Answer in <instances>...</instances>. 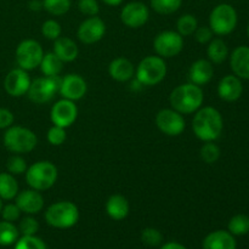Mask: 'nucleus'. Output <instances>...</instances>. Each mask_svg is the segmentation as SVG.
<instances>
[{
    "label": "nucleus",
    "mask_w": 249,
    "mask_h": 249,
    "mask_svg": "<svg viewBox=\"0 0 249 249\" xmlns=\"http://www.w3.org/2000/svg\"><path fill=\"white\" fill-rule=\"evenodd\" d=\"M220 147L214 141H209V142H204L203 146L199 150V156L201 160L207 164H214L220 158Z\"/></svg>",
    "instance_id": "33"
},
{
    "label": "nucleus",
    "mask_w": 249,
    "mask_h": 249,
    "mask_svg": "<svg viewBox=\"0 0 249 249\" xmlns=\"http://www.w3.org/2000/svg\"><path fill=\"white\" fill-rule=\"evenodd\" d=\"M39 230V223L33 216L27 215L19 221L18 231L22 236H36Z\"/></svg>",
    "instance_id": "38"
},
{
    "label": "nucleus",
    "mask_w": 249,
    "mask_h": 249,
    "mask_svg": "<svg viewBox=\"0 0 249 249\" xmlns=\"http://www.w3.org/2000/svg\"><path fill=\"white\" fill-rule=\"evenodd\" d=\"M224 129V119L220 112L212 106L201 107L195 112L192 119V130L203 142L215 141L220 138Z\"/></svg>",
    "instance_id": "1"
},
{
    "label": "nucleus",
    "mask_w": 249,
    "mask_h": 249,
    "mask_svg": "<svg viewBox=\"0 0 249 249\" xmlns=\"http://www.w3.org/2000/svg\"><path fill=\"white\" fill-rule=\"evenodd\" d=\"M16 62L19 68L24 71H33L40 66L44 56L43 46L34 39H26L21 41L16 49Z\"/></svg>",
    "instance_id": "9"
},
{
    "label": "nucleus",
    "mask_w": 249,
    "mask_h": 249,
    "mask_svg": "<svg viewBox=\"0 0 249 249\" xmlns=\"http://www.w3.org/2000/svg\"><path fill=\"white\" fill-rule=\"evenodd\" d=\"M28 7L31 11H40L43 10V0H31L28 2Z\"/></svg>",
    "instance_id": "44"
},
{
    "label": "nucleus",
    "mask_w": 249,
    "mask_h": 249,
    "mask_svg": "<svg viewBox=\"0 0 249 249\" xmlns=\"http://www.w3.org/2000/svg\"><path fill=\"white\" fill-rule=\"evenodd\" d=\"M141 241L148 247H158L163 242V235L155 228H146L141 231Z\"/></svg>",
    "instance_id": "34"
},
{
    "label": "nucleus",
    "mask_w": 249,
    "mask_h": 249,
    "mask_svg": "<svg viewBox=\"0 0 249 249\" xmlns=\"http://www.w3.org/2000/svg\"><path fill=\"white\" fill-rule=\"evenodd\" d=\"M235 236L226 230H216L208 233L202 243L203 249H236Z\"/></svg>",
    "instance_id": "22"
},
{
    "label": "nucleus",
    "mask_w": 249,
    "mask_h": 249,
    "mask_svg": "<svg viewBox=\"0 0 249 249\" xmlns=\"http://www.w3.org/2000/svg\"><path fill=\"white\" fill-rule=\"evenodd\" d=\"M78 9L83 15L88 17L97 16V14L100 12L97 0H78Z\"/></svg>",
    "instance_id": "40"
},
{
    "label": "nucleus",
    "mask_w": 249,
    "mask_h": 249,
    "mask_svg": "<svg viewBox=\"0 0 249 249\" xmlns=\"http://www.w3.org/2000/svg\"><path fill=\"white\" fill-rule=\"evenodd\" d=\"M156 125L167 136H179L186 128V122L181 113L173 108H163L156 116Z\"/></svg>",
    "instance_id": "11"
},
{
    "label": "nucleus",
    "mask_w": 249,
    "mask_h": 249,
    "mask_svg": "<svg viewBox=\"0 0 249 249\" xmlns=\"http://www.w3.org/2000/svg\"><path fill=\"white\" fill-rule=\"evenodd\" d=\"M197 27H198V21L195 15L185 14L180 16L177 21V32L181 36H194Z\"/></svg>",
    "instance_id": "29"
},
{
    "label": "nucleus",
    "mask_w": 249,
    "mask_h": 249,
    "mask_svg": "<svg viewBox=\"0 0 249 249\" xmlns=\"http://www.w3.org/2000/svg\"><path fill=\"white\" fill-rule=\"evenodd\" d=\"M108 74L116 82H129L135 75V66L128 58L117 57L108 65Z\"/></svg>",
    "instance_id": "21"
},
{
    "label": "nucleus",
    "mask_w": 249,
    "mask_h": 249,
    "mask_svg": "<svg viewBox=\"0 0 249 249\" xmlns=\"http://www.w3.org/2000/svg\"><path fill=\"white\" fill-rule=\"evenodd\" d=\"M44 218L51 228L66 230L73 228L78 223L79 209L73 202L60 201L48 207Z\"/></svg>",
    "instance_id": "3"
},
{
    "label": "nucleus",
    "mask_w": 249,
    "mask_h": 249,
    "mask_svg": "<svg viewBox=\"0 0 249 249\" xmlns=\"http://www.w3.org/2000/svg\"><path fill=\"white\" fill-rule=\"evenodd\" d=\"M48 141L50 145L53 146H61L67 139V133H66V129L62 126L53 125L48 131Z\"/></svg>",
    "instance_id": "39"
},
{
    "label": "nucleus",
    "mask_w": 249,
    "mask_h": 249,
    "mask_svg": "<svg viewBox=\"0 0 249 249\" xmlns=\"http://www.w3.org/2000/svg\"><path fill=\"white\" fill-rule=\"evenodd\" d=\"M15 117L10 109L0 107V129H7L14 124Z\"/></svg>",
    "instance_id": "43"
},
{
    "label": "nucleus",
    "mask_w": 249,
    "mask_h": 249,
    "mask_svg": "<svg viewBox=\"0 0 249 249\" xmlns=\"http://www.w3.org/2000/svg\"><path fill=\"white\" fill-rule=\"evenodd\" d=\"M207 56L213 65H221L229 57L228 44L220 38L212 39L207 46Z\"/></svg>",
    "instance_id": "25"
},
{
    "label": "nucleus",
    "mask_w": 249,
    "mask_h": 249,
    "mask_svg": "<svg viewBox=\"0 0 249 249\" xmlns=\"http://www.w3.org/2000/svg\"><path fill=\"white\" fill-rule=\"evenodd\" d=\"M105 33H106V24L99 16H91L85 18L79 24L77 31L78 39L87 45H91V44L101 40Z\"/></svg>",
    "instance_id": "14"
},
{
    "label": "nucleus",
    "mask_w": 249,
    "mask_h": 249,
    "mask_svg": "<svg viewBox=\"0 0 249 249\" xmlns=\"http://www.w3.org/2000/svg\"><path fill=\"white\" fill-rule=\"evenodd\" d=\"M204 94L201 87L194 83L178 85L169 95V104L173 109L181 114H192L203 105Z\"/></svg>",
    "instance_id": "2"
},
{
    "label": "nucleus",
    "mask_w": 249,
    "mask_h": 249,
    "mask_svg": "<svg viewBox=\"0 0 249 249\" xmlns=\"http://www.w3.org/2000/svg\"><path fill=\"white\" fill-rule=\"evenodd\" d=\"M22 212L19 211V208L17 207L16 203H9L6 206L2 207L1 209V216L5 221H10V223H14V221L18 220L19 216H21Z\"/></svg>",
    "instance_id": "41"
},
{
    "label": "nucleus",
    "mask_w": 249,
    "mask_h": 249,
    "mask_svg": "<svg viewBox=\"0 0 249 249\" xmlns=\"http://www.w3.org/2000/svg\"><path fill=\"white\" fill-rule=\"evenodd\" d=\"M19 231L14 223L10 221H0V246H11L15 245L18 240Z\"/></svg>",
    "instance_id": "30"
},
{
    "label": "nucleus",
    "mask_w": 249,
    "mask_h": 249,
    "mask_svg": "<svg viewBox=\"0 0 249 249\" xmlns=\"http://www.w3.org/2000/svg\"><path fill=\"white\" fill-rule=\"evenodd\" d=\"M153 49L162 58L175 57L184 49V36L175 31H163L156 36Z\"/></svg>",
    "instance_id": "10"
},
{
    "label": "nucleus",
    "mask_w": 249,
    "mask_h": 249,
    "mask_svg": "<svg viewBox=\"0 0 249 249\" xmlns=\"http://www.w3.org/2000/svg\"><path fill=\"white\" fill-rule=\"evenodd\" d=\"M78 117V107L74 101L67 99H61L51 107L50 119L53 125L62 126L67 129L70 128Z\"/></svg>",
    "instance_id": "13"
},
{
    "label": "nucleus",
    "mask_w": 249,
    "mask_h": 249,
    "mask_svg": "<svg viewBox=\"0 0 249 249\" xmlns=\"http://www.w3.org/2000/svg\"><path fill=\"white\" fill-rule=\"evenodd\" d=\"M58 177L56 165L50 160H39L26 170V181L31 189L46 191L55 185Z\"/></svg>",
    "instance_id": "4"
},
{
    "label": "nucleus",
    "mask_w": 249,
    "mask_h": 249,
    "mask_svg": "<svg viewBox=\"0 0 249 249\" xmlns=\"http://www.w3.org/2000/svg\"><path fill=\"white\" fill-rule=\"evenodd\" d=\"M150 18V10L143 2L130 1L121 11V21L128 28L138 29L145 26Z\"/></svg>",
    "instance_id": "12"
},
{
    "label": "nucleus",
    "mask_w": 249,
    "mask_h": 249,
    "mask_svg": "<svg viewBox=\"0 0 249 249\" xmlns=\"http://www.w3.org/2000/svg\"><path fill=\"white\" fill-rule=\"evenodd\" d=\"M160 249H187V248L179 242H168V243H164L163 246H160Z\"/></svg>",
    "instance_id": "45"
},
{
    "label": "nucleus",
    "mask_w": 249,
    "mask_h": 249,
    "mask_svg": "<svg viewBox=\"0 0 249 249\" xmlns=\"http://www.w3.org/2000/svg\"><path fill=\"white\" fill-rule=\"evenodd\" d=\"M61 77H39L32 80L27 95L28 99L36 105H44L50 102L58 92Z\"/></svg>",
    "instance_id": "8"
},
{
    "label": "nucleus",
    "mask_w": 249,
    "mask_h": 249,
    "mask_svg": "<svg viewBox=\"0 0 249 249\" xmlns=\"http://www.w3.org/2000/svg\"><path fill=\"white\" fill-rule=\"evenodd\" d=\"M2 207H4V204H2V199L0 198V213H1V209H2Z\"/></svg>",
    "instance_id": "47"
},
{
    "label": "nucleus",
    "mask_w": 249,
    "mask_h": 249,
    "mask_svg": "<svg viewBox=\"0 0 249 249\" xmlns=\"http://www.w3.org/2000/svg\"><path fill=\"white\" fill-rule=\"evenodd\" d=\"M101 1L108 6H119L123 2V0H101Z\"/></svg>",
    "instance_id": "46"
},
{
    "label": "nucleus",
    "mask_w": 249,
    "mask_h": 249,
    "mask_svg": "<svg viewBox=\"0 0 249 249\" xmlns=\"http://www.w3.org/2000/svg\"><path fill=\"white\" fill-rule=\"evenodd\" d=\"M106 213L112 220H124L129 215L130 206H129L128 199L122 195H112L108 197L106 202Z\"/></svg>",
    "instance_id": "24"
},
{
    "label": "nucleus",
    "mask_w": 249,
    "mask_h": 249,
    "mask_svg": "<svg viewBox=\"0 0 249 249\" xmlns=\"http://www.w3.org/2000/svg\"><path fill=\"white\" fill-rule=\"evenodd\" d=\"M53 53L65 62H73L77 60L78 53H79V49L75 44L74 40H72L68 36H60L56 40H53Z\"/></svg>",
    "instance_id": "23"
},
{
    "label": "nucleus",
    "mask_w": 249,
    "mask_h": 249,
    "mask_svg": "<svg viewBox=\"0 0 249 249\" xmlns=\"http://www.w3.org/2000/svg\"><path fill=\"white\" fill-rule=\"evenodd\" d=\"M72 6V0H43V9L53 16L67 14Z\"/></svg>",
    "instance_id": "32"
},
{
    "label": "nucleus",
    "mask_w": 249,
    "mask_h": 249,
    "mask_svg": "<svg viewBox=\"0 0 249 249\" xmlns=\"http://www.w3.org/2000/svg\"><path fill=\"white\" fill-rule=\"evenodd\" d=\"M15 203L17 204L22 213L27 215H34L43 211L44 197L40 191H36L34 189L23 190L15 197Z\"/></svg>",
    "instance_id": "17"
},
{
    "label": "nucleus",
    "mask_w": 249,
    "mask_h": 249,
    "mask_svg": "<svg viewBox=\"0 0 249 249\" xmlns=\"http://www.w3.org/2000/svg\"><path fill=\"white\" fill-rule=\"evenodd\" d=\"M194 36L198 44H208L209 41L213 39L214 33L212 32V29L209 28V26H202V27H197Z\"/></svg>",
    "instance_id": "42"
},
{
    "label": "nucleus",
    "mask_w": 249,
    "mask_h": 249,
    "mask_svg": "<svg viewBox=\"0 0 249 249\" xmlns=\"http://www.w3.org/2000/svg\"><path fill=\"white\" fill-rule=\"evenodd\" d=\"M228 231L233 236H243L249 232V216L246 214H236L228 224Z\"/></svg>",
    "instance_id": "28"
},
{
    "label": "nucleus",
    "mask_w": 249,
    "mask_h": 249,
    "mask_svg": "<svg viewBox=\"0 0 249 249\" xmlns=\"http://www.w3.org/2000/svg\"><path fill=\"white\" fill-rule=\"evenodd\" d=\"M61 33H62V28L56 19H46L41 24V34L48 40H56L60 38Z\"/></svg>",
    "instance_id": "36"
},
{
    "label": "nucleus",
    "mask_w": 249,
    "mask_h": 249,
    "mask_svg": "<svg viewBox=\"0 0 249 249\" xmlns=\"http://www.w3.org/2000/svg\"><path fill=\"white\" fill-rule=\"evenodd\" d=\"M247 36H248V39H249V23H248V26H247Z\"/></svg>",
    "instance_id": "48"
},
{
    "label": "nucleus",
    "mask_w": 249,
    "mask_h": 249,
    "mask_svg": "<svg viewBox=\"0 0 249 249\" xmlns=\"http://www.w3.org/2000/svg\"><path fill=\"white\" fill-rule=\"evenodd\" d=\"M31 77L22 68H15L6 74L4 79V89L12 97H21L27 94L31 87Z\"/></svg>",
    "instance_id": "16"
},
{
    "label": "nucleus",
    "mask_w": 249,
    "mask_h": 249,
    "mask_svg": "<svg viewBox=\"0 0 249 249\" xmlns=\"http://www.w3.org/2000/svg\"><path fill=\"white\" fill-rule=\"evenodd\" d=\"M230 67L236 77L249 80V46H237L231 53Z\"/></svg>",
    "instance_id": "20"
},
{
    "label": "nucleus",
    "mask_w": 249,
    "mask_h": 249,
    "mask_svg": "<svg viewBox=\"0 0 249 249\" xmlns=\"http://www.w3.org/2000/svg\"><path fill=\"white\" fill-rule=\"evenodd\" d=\"M27 163L23 157L18 155H14L7 160L6 162V169L10 174L12 175H21L26 173L27 170Z\"/></svg>",
    "instance_id": "37"
},
{
    "label": "nucleus",
    "mask_w": 249,
    "mask_h": 249,
    "mask_svg": "<svg viewBox=\"0 0 249 249\" xmlns=\"http://www.w3.org/2000/svg\"><path fill=\"white\" fill-rule=\"evenodd\" d=\"M14 249H48L45 242L36 236H22L15 242Z\"/></svg>",
    "instance_id": "35"
},
{
    "label": "nucleus",
    "mask_w": 249,
    "mask_h": 249,
    "mask_svg": "<svg viewBox=\"0 0 249 249\" xmlns=\"http://www.w3.org/2000/svg\"><path fill=\"white\" fill-rule=\"evenodd\" d=\"M151 7L160 15L175 14L181 7L182 0H150Z\"/></svg>",
    "instance_id": "31"
},
{
    "label": "nucleus",
    "mask_w": 249,
    "mask_h": 249,
    "mask_svg": "<svg viewBox=\"0 0 249 249\" xmlns=\"http://www.w3.org/2000/svg\"><path fill=\"white\" fill-rule=\"evenodd\" d=\"M218 96L225 102H235L242 96L243 84L242 79L235 74H228L220 79L218 84Z\"/></svg>",
    "instance_id": "18"
},
{
    "label": "nucleus",
    "mask_w": 249,
    "mask_h": 249,
    "mask_svg": "<svg viewBox=\"0 0 249 249\" xmlns=\"http://www.w3.org/2000/svg\"><path fill=\"white\" fill-rule=\"evenodd\" d=\"M214 75L213 63L206 58H199L195 61L189 70V80L190 83L203 87L208 84Z\"/></svg>",
    "instance_id": "19"
},
{
    "label": "nucleus",
    "mask_w": 249,
    "mask_h": 249,
    "mask_svg": "<svg viewBox=\"0 0 249 249\" xmlns=\"http://www.w3.org/2000/svg\"><path fill=\"white\" fill-rule=\"evenodd\" d=\"M39 67L45 77H56L62 72L63 62L53 53H44Z\"/></svg>",
    "instance_id": "27"
},
{
    "label": "nucleus",
    "mask_w": 249,
    "mask_h": 249,
    "mask_svg": "<svg viewBox=\"0 0 249 249\" xmlns=\"http://www.w3.org/2000/svg\"><path fill=\"white\" fill-rule=\"evenodd\" d=\"M18 194V184L10 173H0V198L2 201H11Z\"/></svg>",
    "instance_id": "26"
},
{
    "label": "nucleus",
    "mask_w": 249,
    "mask_h": 249,
    "mask_svg": "<svg viewBox=\"0 0 249 249\" xmlns=\"http://www.w3.org/2000/svg\"><path fill=\"white\" fill-rule=\"evenodd\" d=\"M237 11L230 4L216 5L209 15V28L219 36L232 33L237 26Z\"/></svg>",
    "instance_id": "7"
},
{
    "label": "nucleus",
    "mask_w": 249,
    "mask_h": 249,
    "mask_svg": "<svg viewBox=\"0 0 249 249\" xmlns=\"http://www.w3.org/2000/svg\"><path fill=\"white\" fill-rule=\"evenodd\" d=\"M2 142L7 151L12 153H29L36 148L38 139L31 129L19 125H11L2 136Z\"/></svg>",
    "instance_id": "5"
},
{
    "label": "nucleus",
    "mask_w": 249,
    "mask_h": 249,
    "mask_svg": "<svg viewBox=\"0 0 249 249\" xmlns=\"http://www.w3.org/2000/svg\"><path fill=\"white\" fill-rule=\"evenodd\" d=\"M88 91V85L84 78L75 73L65 75L61 78L58 94L62 99L71 100V101H78L83 99Z\"/></svg>",
    "instance_id": "15"
},
{
    "label": "nucleus",
    "mask_w": 249,
    "mask_h": 249,
    "mask_svg": "<svg viewBox=\"0 0 249 249\" xmlns=\"http://www.w3.org/2000/svg\"><path fill=\"white\" fill-rule=\"evenodd\" d=\"M167 63L160 56H146L135 68V77L142 87H155L167 75Z\"/></svg>",
    "instance_id": "6"
}]
</instances>
